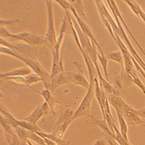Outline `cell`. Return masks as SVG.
<instances>
[{"instance_id": "cell-1", "label": "cell", "mask_w": 145, "mask_h": 145, "mask_svg": "<svg viewBox=\"0 0 145 145\" xmlns=\"http://www.w3.org/2000/svg\"><path fill=\"white\" fill-rule=\"evenodd\" d=\"M0 52H1V54L11 56L14 57V58L24 63L27 67L32 69L34 73L36 74L42 78L45 88L49 90L52 77L51 76V74L49 73L37 60L31 59V58H27L24 56H22L18 54H15L11 49L4 47V46H1Z\"/></svg>"}, {"instance_id": "cell-2", "label": "cell", "mask_w": 145, "mask_h": 145, "mask_svg": "<svg viewBox=\"0 0 145 145\" xmlns=\"http://www.w3.org/2000/svg\"><path fill=\"white\" fill-rule=\"evenodd\" d=\"M68 24V16L66 14L64 15L61 25L60 27L59 34L57 37V41L51 52L52 54V66L51 71V76L52 78L56 76L61 72H64V63H63V52H61V46H62L63 40L64 35L66 33V29Z\"/></svg>"}, {"instance_id": "cell-3", "label": "cell", "mask_w": 145, "mask_h": 145, "mask_svg": "<svg viewBox=\"0 0 145 145\" xmlns=\"http://www.w3.org/2000/svg\"><path fill=\"white\" fill-rule=\"evenodd\" d=\"M1 38L2 39H12L14 41H22L29 45L37 46L45 45V38L31 32L24 31L19 33H11L4 27H1Z\"/></svg>"}, {"instance_id": "cell-4", "label": "cell", "mask_w": 145, "mask_h": 145, "mask_svg": "<svg viewBox=\"0 0 145 145\" xmlns=\"http://www.w3.org/2000/svg\"><path fill=\"white\" fill-rule=\"evenodd\" d=\"M97 76L89 77L90 81H89V87L87 89V93L85 96L83 98L81 104L78 108L75 111L73 114V116L72 118V121L73 120H76L77 118L80 117H90V110H91V104L93 100L94 97L95 96V78Z\"/></svg>"}, {"instance_id": "cell-5", "label": "cell", "mask_w": 145, "mask_h": 145, "mask_svg": "<svg viewBox=\"0 0 145 145\" xmlns=\"http://www.w3.org/2000/svg\"><path fill=\"white\" fill-rule=\"evenodd\" d=\"M47 7V27L46 31L45 40V45L47 48L52 52L54 47L56 44L57 41L56 30L55 27V18H54L53 13V1H45Z\"/></svg>"}, {"instance_id": "cell-6", "label": "cell", "mask_w": 145, "mask_h": 145, "mask_svg": "<svg viewBox=\"0 0 145 145\" xmlns=\"http://www.w3.org/2000/svg\"><path fill=\"white\" fill-rule=\"evenodd\" d=\"M0 42H1V46H4V47L11 49L15 54H18L25 58L37 60V49L35 47L27 44L8 41L5 39H2V38H1Z\"/></svg>"}, {"instance_id": "cell-7", "label": "cell", "mask_w": 145, "mask_h": 145, "mask_svg": "<svg viewBox=\"0 0 145 145\" xmlns=\"http://www.w3.org/2000/svg\"><path fill=\"white\" fill-rule=\"evenodd\" d=\"M74 65L76 67V69L71 72H67L69 83L78 85V86L88 89L89 87V82L84 76L82 65L77 61L74 62Z\"/></svg>"}, {"instance_id": "cell-8", "label": "cell", "mask_w": 145, "mask_h": 145, "mask_svg": "<svg viewBox=\"0 0 145 145\" xmlns=\"http://www.w3.org/2000/svg\"><path fill=\"white\" fill-rule=\"evenodd\" d=\"M120 113L122 115L125 121L128 125L130 126H143L144 121L137 114L136 109L133 108L132 106L125 102L121 109L119 111Z\"/></svg>"}, {"instance_id": "cell-9", "label": "cell", "mask_w": 145, "mask_h": 145, "mask_svg": "<svg viewBox=\"0 0 145 145\" xmlns=\"http://www.w3.org/2000/svg\"><path fill=\"white\" fill-rule=\"evenodd\" d=\"M50 113H52V112H51L48 104L45 101H44L41 104L38 105L36 108L32 112L30 115H29L28 117H26V118H21V119L30 123L31 124L34 125V126H37V122H38V120H41L43 117Z\"/></svg>"}, {"instance_id": "cell-10", "label": "cell", "mask_w": 145, "mask_h": 145, "mask_svg": "<svg viewBox=\"0 0 145 145\" xmlns=\"http://www.w3.org/2000/svg\"><path fill=\"white\" fill-rule=\"evenodd\" d=\"M107 4H108L109 7V8H110L111 10H112V13H115V15H116L118 17L119 20V21L121 22V24H122L124 26L125 29H126V30H127L128 33H129V35H130L131 38H132V40H133L135 41V42L136 43V44L138 46V47H139V48H140V50H141V52H142L143 54H144V55L145 56V51L144 50V49H143L142 47V46L140 45V43H139L138 42V40H137L136 38H135V36H134L133 34H132V32H131L130 29H129V27H128V26H127V24H126V22H125V20H123L122 15H121V13H120L119 9V8L117 7L116 2H115V1H109V0H107Z\"/></svg>"}, {"instance_id": "cell-11", "label": "cell", "mask_w": 145, "mask_h": 145, "mask_svg": "<svg viewBox=\"0 0 145 145\" xmlns=\"http://www.w3.org/2000/svg\"><path fill=\"white\" fill-rule=\"evenodd\" d=\"M74 112H73V110L71 107L61 106L60 107L59 116L56 124H55L53 130L63 124H64V123L67 122V121H71L72 122V118L73 116Z\"/></svg>"}, {"instance_id": "cell-12", "label": "cell", "mask_w": 145, "mask_h": 145, "mask_svg": "<svg viewBox=\"0 0 145 145\" xmlns=\"http://www.w3.org/2000/svg\"><path fill=\"white\" fill-rule=\"evenodd\" d=\"M32 73V71L29 67L26 66V67H21V68L15 69L11 71H9L8 72H4L1 73L0 78L1 81H3L6 78H9V77H15V76H26L27 75L30 74Z\"/></svg>"}, {"instance_id": "cell-13", "label": "cell", "mask_w": 145, "mask_h": 145, "mask_svg": "<svg viewBox=\"0 0 145 145\" xmlns=\"http://www.w3.org/2000/svg\"><path fill=\"white\" fill-rule=\"evenodd\" d=\"M40 94L45 99V101L48 104L49 107H50L51 112L55 115V107L57 104H59L60 102L58 101L57 99H55L52 95V92L48 89L45 88L41 92H37Z\"/></svg>"}, {"instance_id": "cell-14", "label": "cell", "mask_w": 145, "mask_h": 145, "mask_svg": "<svg viewBox=\"0 0 145 145\" xmlns=\"http://www.w3.org/2000/svg\"><path fill=\"white\" fill-rule=\"evenodd\" d=\"M91 119H92V121L94 124L98 126L103 130V131L107 136V139H115V134L111 131L106 120H98V119L94 118L93 115L91 116Z\"/></svg>"}, {"instance_id": "cell-15", "label": "cell", "mask_w": 145, "mask_h": 145, "mask_svg": "<svg viewBox=\"0 0 145 145\" xmlns=\"http://www.w3.org/2000/svg\"><path fill=\"white\" fill-rule=\"evenodd\" d=\"M95 4H96L97 7V9H98V13H99L100 17H101V19L103 23L104 24L105 27L107 28V31H109V33H110L111 36L114 38V40H115V33H114L113 30H112V26H111L110 23L108 21V20L107 19V18L105 15L103 11V8H102V6H101V1H96Z\"/></svg>"}, {"instance_id": "cell-16", "label": "cell", "mask_w": 145, "mask_h": 145, "mask_svg": "<svg viewBox=\"0 0 145 145\" xmlns=\"http://www.w3.org/2000/svg\"><path fill=\"white\" fill-rule=\"evenodd\" d=\"M70 3L72 4V7H73L74 9L75 10V11L77 12V13L78 14V15L83 20L87 22L89 24V20H88V18L87 15H86L85 11H84V5H83L82 1H72V0H70Z\"/></svg>"}, {"instance_id": "cell-17", "label": "cell", "mask_w": 145, "mask_h": 145, "mask_svg": "<svg viewBox=\"0 0 145 145\" xmlns=\"http://www.w3.org/2000/svg\"><path fill=\"white\" fill-rule=\"evenodd\" d=\"M106 58L108 60H112V61H115L121 65V71L125 70L124 69V60H123V56L121 51H117V52H110L105 54Z\"/></svg>"}, {"instance_id": "cell-18", "label": "cell", "mask_w": 145, "mask_h": 145, "mask_svg": "<svg viewBox=\"0 0 145 145\" xmlns=\"http://www.w3.org/2000/svg\"><path fill=\"white\" fill-rule=\"evenodd\" d=\"M117 117H118L119 120V127H120V133H121V135L124 140L126 142H129V138H128V124L126 123V121H125L124 118L122 116L121 113L118 111H116Z\"/></svg>"}, {"instance_id": "cell-19", "label": "cell", "mask_w": 145, "mask_h": 145, "mask_svg": "<svg viewBox=\"0 0 145 145\" xmlns=\"http://www.w3.org/2000/svg\"><path fill=\"white\" fill-rule=\"evenodd\" d=\"M98 60L99 61V62L101 63L102 67H103V69L105 78L107 81H108L109 82L108 68H107V65H108V59L106 58L105 54L101 55V54L98 52Z\"/></svg>"}, {"instance_id": "cell-20", "label": "cell", "mask_w": 145, "mask_h": 145, "mask_svg": "<svg viewBox=\"0 0 145 145\" xmlns=\"http://www.w3.org/2000/svg\"><path fill=\"white\" fill-rule=\"evenodd\" d=\"M24 78H25V84L24 85L28 86V87H29L31 85H33L34 83L39 82V81L43 82L42 78L34 73H32L27 76H24Z\"/></svg>"}, {"instance_id": "cell-21", "label": "cell", "mask_w": 145, "mask_h": 145, "mask_svg": "<svg viewBox=\"0 0 145 145\" xmlns=\"http://www.w3.org/2000/svg\"><path fill=\"white\" fill-rule=\"evenodd\" d=\"M4 81H11L15 82L18 84H25V78L24 76H15V77H9V78H6Z\"/></svg>"}, {"instance_id": "cell-22", "label": "cell", "mask_w": 145, "mask_h": 145, "mask_svg": "<svg viewBox=\"0 0 145 145\" xmlns=\"http://www.w3.org/2000/svg\"><path fill=\"white\" fill-rule=\"evenodd\" d=\"M20 20L19 19H11V20H1V27H5V26H11L13 25V24L19 23Z\"/></svg>"}, {"instance_id": "cell-23", "label": "cell", "mask_w": 145, "mask_h": 145, "mask_svg": "<svg viewBox=\"0 0 145 145\" xmlns=\"http://www.w3.org/2000/svg\"><path fill=\"white\" fill-rule=\"evenodd\" d=\"M124 2L126 3V4L129 5V7H130V8L131 9L133 13L136 15L137 17L139 18H140V15H139V13L138 11V9H137L136 7H135V1H124Z\"/></svg>"}, {"instance_id": "cell-24", "label": "cell", "mask_w": 145, "mask_h": 145, "mask_svg": "<svg viewBox=\"0 0 145 145\" xmlns=\"http://www.w3.org/2000/svg\"><path fill=\"white\" fill-rule=\"evenodd\" d=\"M133 83L135 86H137L138 88H140V90H142V91L143 92V93L145 95V86L143 84V83L142 82L140 78H139V76L137 77V78H133Z\"/></svg>"}, {"instance_id": "cell-25", "label": "cell", "mask_w": 145, "mask_h": 145, "mask_svg": "<svg viewBox=\"0 0 145 145\" xmlns=\"http://www.w3.org/2000/svg\"><path fill=\"white\" fill-rule=\"evenodd\" d=\"M136 112L140 117L145 118V107L142 110H136Z\"/></svg>"}, {"instance_id": "cell-26", "label": "cell", "mask_w": 145, "mask_h": 145, "mask_svg": "<svg viewBox=\"0 0 145 145\" xmlns=\"http://www.w3.org/2000/svg\"><path fill=\"white\" fill-rule=\"evenodd\" d=\"M94 145H110V144H107V143L106 142L105 140H98V141L95 143Z\"/></svg>"}]
</instances>
